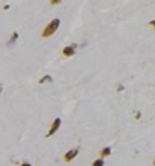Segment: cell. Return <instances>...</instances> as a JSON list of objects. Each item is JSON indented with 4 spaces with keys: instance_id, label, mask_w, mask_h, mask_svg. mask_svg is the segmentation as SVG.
<instances>
[{
    "instance_id": "obj_15",
    "label": "cell",
    "mask_w": 155,
    "mask_h": 166,
    "mask_svg": "<svg viewBox=\"0 0 155 166\" xmlns=\"http://www.w3.org/2000/svg\"><path fill=\"white\" fill-rule=\"evenodd\" d=\"M152 165H154V166H155V160H154V162H152Z\"/></svg>"
},
{
    "instance_id": "obj_3",
    "label": "cell",
    "mask_w": 155,
    "mask_h": 166,
    "mask_svg": "<svg viewBox=\"0 0 155 166\" xmlns=\"http://www.w3.org/2000/svg\"><path fill=\"white\" fill-rule=\"evenodd\" d=\"M78 154H79V147H73V149H70V151L65 152V155H64V162H71L75 157H78Z\"/></svg>"
},
{
    "instance_id": "obj_9",
    "label": "cell",
    "mask_w": 155,
    "mask_h": 166,
    "mask_svg": "<svg viewBox=\"0 0 155 166\" xmlns=\"http://www.w3.org/2000/svg\"><path fill=\"white\" fill-rule=\"evenodd\" d=\"M134 118L135 120H141V113L138 112V110H135V112H134Z\"/></svg>"
},
{
    "instance_id": "obj_5",
    "label": "cell",
    "mask_w": 155,
    "mask_h": 166,
    "mask_svg": "<svg viewBox=\"0 0 155 166\" xmlns=\"http://www.w3.org/2000/svg\"><path fill=\"white\" fill-rule=\"evenodd\" d=\"M19 39V33L17 31H14L13 34H11V37H9V41H8V47H13L14 43H16V41Z\"/></svg>"
},
{
    "instance_id": "obj_10",
    "label": "cell",
    "mask_w": 155,
    "mask_h": 166,
    "mask_svg": "<svg viewBox=\"0 0 155 166\" xmlns=\"http://www.w3.org/2000/svg\"><path fill=\"white\" fill-rule=\"evenodd\" d=\"M62 0H50V5H59Z\"/></svg>"
},
{
    "instance_id": "obj_11",
    "label": "cell",
    "mask_w": 155,
    "mask_h": 166,
    "mask_svg": "<svg viewBox=\"0 0 155 166\" xmlns=\"http://www.w3.org/2000/svg\"><path fill=\"white\" fill-rule=\"evenodd\" d=\"M124 88H126V87H124L123 84H119L118 87H116V90H118V92H123V90H124Z\"/></svg>"
},
{
    "instance_id": "obj_8",
    "label": "cell",
    "mask_w": 155,
    "mask_h": 166,
    "mask_svg": "<svg viewBox=\"0 0 155 166\" xmlns=\"http://www.w3.org/2000/svg\"><path fill=\"white\" fill-rule=\"evenodd\" d=\"M92 166H104V158H98V160H95Z\"/></svg>"
},
{
    "instance_id": "obj_13",
    "label": "cell",
    "mask_w": 155,
    "mask_h": 166,
    "mask_svg": "<svg viewBox=\"0 0 155 166\" xmlns=\"http://www.w3.org/2000/svg\"><path fill=\"white\" fill-rule=\"evenodd\" d=\"M149 25H151L152 28H155V19H154V20H151V22H149Z\"/></svg>"
},
{
    "instance_id": "obj_7",
    "label": "cell",
    "mask_w": 155,
    "mask_h": 166,
    "mask_svg": "<svg viewBox=\"0 0 155 166\" xmlns=\"http://www.w3.org/2000/svg\"><path fill=\"white\" fill-rule=\"evenodd\" d=\"M45 82H53V78L50 75H45V76H42V78L39 79V84H45Z\"/></svg>"
},
{
    "instance_id": "obj_4",
    "label": "cell",
    "mask_w": 155,
    "mask_h": 166,
    "mask_svg": "<svg viewBox=\"0 0 155 166\" xmlns=\"http://www.w3.org/2000/svg\"><path fill=\"white\" fill-rule=\"evenodd\" d=\"M76 48H78L76 43H73V45H70V47H65V48L62 50V54H64L65 58H71V56L76 53Z\"/></svg>"
},
{
    "instance_id": "obj_14",
    "label": "cell",
    "mask_w": 155,
    "mask_h": 166,
    "mask_svg": "<svg viewBox=\"0 0 155 166\" xmlns=\"http://www.w3.org/2000/svg\"><path fill=\"white\" fill-rule=\"evenodd\" d=\"M2 92H3V85H2V84H0V93H2Z\"/></svg>"
},
{
    "instance_id": "obj_2",
    "label": "cell",
    "mask_w": 155,
    "mask_h": 166,
    "mask_svg": "<svg viewBox=\"0 0 155 166\" xmlns=\"http://www.w3.org/2000/svg\"><path fill=\"white\" fill-rule=\"evenodd\" d=\"M60 124H62V120L60 118H56L51 123V127H50V130H48V134H47V137H53L56 132L59 130V127H60Z\"/></svg>"
},
{
    "instance_id": "obj_1",
    "label": "cell",
    "mask_w": 155,
    "mask_h": 166,
    "mask_svg": "<svg viewBox=\"0 0 155 166\" xmlns=\"http://www.w3.org/2000/svg\"><path fill=\"white\" fill-rule=\"evenodd\" d=\"M59 25H60V19H53L50 24L43 28V31H42V37L43 39H47V37H50V36H53L54 33H56L58 30H59Z\"/></svg>"
},
{
    "instance_id": "obj_12",
    "label": "cell",
    "mask_w": 155,
    "mask_h": 166,
    "mask_svg": "<svg viewBox=\"0 0 155 166\" xmlns=\"http://www.w3.org/2000/svg\"><path fill=\"white\" fill-rule=\"evenodd\" d=\"M20 166H31V163H30V162H22Z\"/></svg>"
},
{
    "instance_id": "obj_6",
    "label": "cell",
    "mask_w": 155,
    "mask_h": 166,
    "mask_svg": "<svg viewBox=\"0 0 155 166\" xmlns=\"http://www.w3.org/2000/svg\"><path fill=\"white\" fill-rule=\"evenodd\" d=\"M110 154H112V147H102L99 155H101V158H104V157H109Z\"/></svg>"
}]
</instances>
